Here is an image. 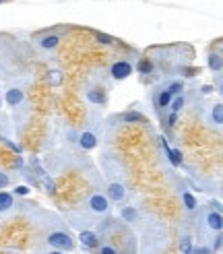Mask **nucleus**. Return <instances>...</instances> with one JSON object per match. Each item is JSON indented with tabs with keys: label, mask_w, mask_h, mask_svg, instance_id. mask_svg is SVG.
Wrapping results in <instances>:
<instances>
[{
	"label": "nucleus",
	"mask_w": 223,
	"mask_h": 254,
	"mask_svg": "<svg viewBox=\"0 0 223 254\" xmlns=\"http://www.w3.org/2000/svg\"><path fill=\"white\" fill-rule=\"evenodd\" d=\"M27 87H29L27 74L8 79V83L4 87V104L12 112V120H15V124H17V130L23 128V124L27 122L29 112H31L29 99H27Z\"/></svg>",
	"instance_id": "1"
},
{
	"label": "nucleus",
	"mask_w": 223,
	"mask_h": 254,
	"mask_svg": "<svg viewBox=\"0 0 223 254\" xmlns=\"http://www.w3.org/2000/svg\"><path fill=\"white\" fill-rule=\"evenodd\" d=\"M192 223H194L198 244H211V240L217 234H223V213L215 211L209 202L198 207Z\"/></svg>",
	"instance_id": "2"
},
{
	"label": "nucleus",
	"mask_w": 223,
	"mask_h": 254,
	"mask_svg": "<svg viewBox=\"0 0 223 254\" xmlns=\"http://www.w3.org/2000/svg\"><path fill=\"white\" fill-rule=\"evenodd\" d=\"M21 50L19 44L12 35L8 33H0V77H23L25 72L19 70L21 64Z\"/></svg>",
	"instance_id": "3"
},
{
	"label": "nucleus",
	"mask_w": 223,
	"mask_h": 254,
	"mask_svg": "<svg viewBox=\"0 0 223 254\" xmlns=\"http://www.w3.org/2000/svg\"><path fill=\"white\" fill-rule=\"evenodd\" d=\"M141 254H161L167 244V232L157 219L141 221Z\"/></svg>",
	"instance_id": "4"
},
{
	"label": "nucleus",
	"mask_w": 223,
	"mask_h": 254,
	"mask_svg": "<svg viewBox=\"0 0 223 254\" xmlns=\"http://www.w3.org/2000/svg\"><path fill=\"white\" fill-rule=\"evenodd\" d=\"M66 33H68V27H50V29L35 31L31 35V48L35 50V54L50 56L60 48L62 42H64Z\"/></svg>",
	"instance_id": "5"
},
{
	"label": "nucleus",
	"mask_w": 223,
	"mask_h": 254,
	"mask_svg": "<svg viewBox=\"0 0 223 254\" xmlns=\"http://www.w3.org/2000/svg\"><path fill=\"white\" fill-rule=\"evenodd\" d=\"M79 209L83 213H87L89 217L99 223L104 217H108V215H112V209H114V205L110 202V198L106 196L104 190H93V192H89L85 196V200L79 205Z\"/></svg>",
	"instance_id": "6"
},
{
	"label": "nucleus",
	"mask_w": 223,
	"mask_h": 254,
	"mask_svg": "<svg viewBox=\"0 0 223 254\" xmlns=\"http://www.w3.org/2000/svg\"><path fill=\"white\" fill-rule=\"evenodd\" d=\"M99 138H102V124L97 120H89L85 124V128L79 130V143H77V149H81L83 153L87 151H93L97 145H99Z\"/></svg>",
	"instance_id": "7"
},
{
	"label": "nucleus",
	"mask_w": 223,
	"mask_h": 254,
	"mask_svg": "<svg viewBox=\"0 0 223 254\" xmlns=\"http://www.w3.org/2000/svg\"><path fill=\"white\" fill-rule=\"evenodd\" d=\"M176 190H178V196H180V202H182V211H184L186 221H192V219H194V215H196V211H198V207H201V205H198L196 196L190 192L188 188H186V184H184L182 180H178Z\"/></svg>",
	"instance_id": "8"
},
{
	"label": "nucleus",
	"mask_w": 223,
	"mask_h": 254,
	"mask_svg": "<svg viewBox=\"0 0 223 254\" xmlns=\"http://www.w3.org/2000/svg\"><path fill=\"white\" fill-rule=\"evenodd\" d=\"M203 122L209 126L211 130L223 134V101H215V104H211V106L205 110Z\"/></svg>",
	"instance_id": "9"
},
{
	"label": "nucleus",
	"mask_w": 223,
	"mask_h": 254,
	"mask_svg": "<svg viewBox=\"0 0 223 254\" xmlns=\"http://www.w3.org/2000/svg\"><path fill=\"white\" fill-rule=\"evenodd\" d=\"M149 97H151V104H153L155 114H157L159 118H164L166 114H167V110H169V104H171V99H173V97H171L161 85L153 87V89H151V93H149Z\"/></svg>",
	"instance_id": "10"
},
{
	"label": "nucleus",
	"mask_w": 223,
	"mask_h": 254,
	"mask_svg": "<svg viewBox=\"0 0 223 254\" xmlns=\"http://www.w3.org/2000/svg\"><path fill=\"white\" fill-rule=\"evenodd\" d=\"M106 196L110 198L112 205H124L128 200V186L126 182H118V180H108L106 188H104Z\"/></svg>",
	"instance_id": "11"
},
{
	"label": "nucleus",
	"mask_w": 223,
	"mask_h": 254,
	"mask_svg": "<svg viewBox=\"0 0 223 254\" xmlns=\"http://www.w3.org/2000/svg\"><path fill=\"white\" fill-rule=\"evenodd\" d=\"M118 217L126 223L128 227H139L141 221L145 219L143 217V211L139 207H134V205H120L118 209Z\"/></svg>",
	"instance_id": "12"
},
{
	"label": "nucleus",
	"mask_w": 223,
	"mask_h": 254,
	"mask_svg": "<svg viewBox=\"0 0 223 254\" xmlns=\"http://www.w3.org/2000/svg\"><path fill=\"white\" fill-rule=\"evenodd\" d=\"M132 72H134V66H132V62H128V60H116V62H112V66H110V77L114 81L128 79Z\"/></svg>",
	"instance_id": "13"
},
{
	"label": "nucleus",
	"mask_w": 223,
	"mask_h": 254,
	"mask_svg": "<svg viewBox=\"0 0 223 254\" xmlns=\"http://www.w3.org/2000/svg\"><path fill=\"white\" fill-rule=\"evenodd\" d=\"M85 99L89 101V104L97 106V108H104L108 104V93L104 87H87L85 89Z\"/></svg>",
	"instance_id": "14"
},
{
	"label": "nucleus",
	"mask_w": 223,
	"mask_h": 254,
	"mask_svg": "<svg viewBox=\"0 0 223 254\" xmlns=\"http://www.w3.org/2000/svg\"><path fill=\"white\" fill-rule=\"evenodd\" d=\"M79 242L87 250H95L99 246V242H102V236L95 230H83V232H79Z\"/></svg>",
	"instance_id": "15"
},
{
	"label": "nucleus",
	"mask_w": 223,
	"mask_h": 254,
	"mask_svg": "<svg viewBox=\"0 0 223 254\" xmlns=\"http://www.w3.org/2000/svg\"><path fill=\"white\" fill-rule=\"evenodd\" d=\"M161 87H164L171 97H176V95H180V93L186 91V81L184 79H178V77H171V79H166L164 83H161Z\"/></svg>",
	"instance_id": "16"
},
{
	"label": "nucleus",
	"mask_w": 223,
	"mask_h": 254,
	"mask_svg": "<svg viewBox=\"0 0 223 254\" xmlns=\"http://www.w3.org/2000/svg\"><path fill=\"white\" fill-rule=\"evenodd\" d=\"M207 66L213 74L223 72V54L219 52H207Z\"/></svg>",
	"instance_id": "17"
},
{
	"label": "nucleus",
	"mask_w": 223,
	"mask_h": 254,
	"mask_svg": "<svg viewBox=\"0 0 223 254\" xmlns=\"http://www.w3.org/2000/svg\"><path fill=\"white\" fill-rule=\"evenodd\" d=\"M17 200H15V194L12 192H6V190H0V215H6L15 209Z\"/></svg>",
	"instance_id": "18"
},
{
	"label": "nucleus",
	"mask_w": 223,
	"mask_h": 254,
	"mask_svg": "<svg viewBox=\"0 0 223 254\" xmlns=\"http://www.w3.org/2000/svg\"><path fill=\"white\" fill-rule=\"evenodd\" d=\"M46 81L50 87L58 89V87H62V83H64V72H62V68H50L46 72Z\"/></svg>",
	"instance_id": "19"
},
{
	"label": "nucleus",
	"mask_w": 223,
	"mask_h": 254,
	"mask_svg": "<svg viewBox=\"0 0 223 254\" xmlns=\"http://www.w3.org/2000/svg\"><path fill=\"white\" fill-rule=\"evenodd\" d=\"M192 248H194L192 232L182 230V234H180V254H192Z\"/></svg>",
	"instance_id": "20"
},
{
	"label": "nucleus",
	"mask_w": 223,
	"mask_h": 254,
	"mask_svg": "<svg viewBox=\"0 0 223 254\" xmlns=\"http://www.w3.org/2000/svg\"><path fill=\"white\" fill-rule=\"evenodd\" d=\"M186 104H188V95L186 93H180V95H176L171 99V104H169V110L167 112H171V114H180L184 108H186Z\"/></svg>",
	"instance_id": "21"
},
{
	"label": "nucleus",
	"mask_w": 223,
	"mask_h": 254,
	"mask_svg": "<svg viewBox=\"0 0 223 254\" xmlns=\"http://www.w3.org/2000/svg\"><path fill=\"white\" fill-rule=\"evenodd\" d=\"M95 254H120V250L112 242H108L106 238H102V242H99V246L95 248Z\"/></svg>",
	"instance_id": "22"
},
{
	"label": "nucleus",
	"mask_w": 223,
	"mask_h": 254,
	"mask_svg": "<svg viewBox=\"0 0 223 254\" xmlns=\"http://www.w3.org/2000/svg\"><path fill=\"white\" fill-rule=\"evenodd\" d=\"M122 118H124V122H130V124H145V122H147V118L143 116V114L134 112V110L124 112V114H122Z\"/></svg>",
	"instance_id": "23"
},
{
	"label": "nucleus",
	"mask_w": 223,
	"mask_h": 254,
	"mask_svg": "<svg viewBox=\"0 0 223 254\" xmlns=\"http://www.w3.org/2000/svg\"><path fill=\"white\" fill-rule=\"evenodd\" d=\"M178 116H180V114H171V112H167L166 116H164V128H166V130H171L173 126H176V122H178Z\"/></svg>",
	"instance_id": "24"
},
{
	"label": "nucleus",
	"mask_w": 223,
	"mask_h": 254,
	"mask_svg": "<svg viewBox=\"0 0 223 254\" xmlns=\"http://www.w3.org/2000/svg\"><path fill=\"white\" fill-rule=\"evenodd\" d=\"M12 182H15V176H12L10 172L0 170V188H8Z\"/></svg>",
	"instance_id": "25"
},
{
	"label": "nucleus",
	"mask_w": 223,
	"mask_h": 254,
	"mask_svg": "<svg viewBox=\"0 0 223 254\" xmlns=\"http://www.w3.org/2000/svg\"><path fill=\"white\" fill-rule=\"evenodd\" d=\"M93 33V37H97V42L99 44H104V46H112V44H116V40L112 35H106V33H102V31H91Z\"/></svg>",
	"instance_id": "26"
},
{
	"label": "nucleus",
	"mask_w": 223,
	"mask_h": 254,
	"mask_svg": "<svg viewBox=\"0 0 223 254\" xmlns=\"http://www.w3.org/2000/svg\"><path fill=\"white\" fill-rule=\"evenodd\" d=\"M213 89L219 93V97L223 99V72L221 74H213Z\"/></svg>",
	"instance_id": "27"
},
{
	"label": "nucleus",
	"mask_w": 223,
	"mask_h": 254,
	"mask_svg": "<svg viewBox=\"0 0 223 254\" xmlns=\"http://www.w3.org/2000/svg\"><path fill=\"white\" fill-rule=\"evenodd\" d=\"M192 254H213V248H211L209 244H194Z\"/></svg>",
	"instance_id": "28"
},
{
	"label": "nucleus",
	"mask_w": 223,
	"mask_h": 254,
	"mask_svg": "<svg viewBox=\"0 0 223 254\" xmlns=\"http://www.w3.org/2000/svg\"><path fill=\"white\" fill-rule=\"evenodd\" d=\"M29 192H31V188L25 186V184H19V186H15V190H12V194L15 196H27Z\"/></svg>",
	"instance_id": "29"
},
{
	"label": "nucleus",
	"mask_w": 223,
	"mask_h": 254,
	"mask_svg": "<svg viewBox=\"0 0 223 254\" xmlns=\"http://www.w3.org/2000/svg\"><path fill=\"white\" fill-rule=\"evenodd\" d=\"M40 254H68V252H62V250H52V248H44V250H40Z\"/></svg>",
	"instance_id": "30"
},
{
	"label": "nucleus",
	"mask_w": 223,
	"mask_h": 254,
	"mask_svg": "<svg viewBox=\"0 0 223 254\" xmlns=\"http://www.w3.org/2000/svg\"><path fill=\"white\" fill-rule=\"evenodd\" d=\"M209 205H211V207H213L215 211L223 213V207H221V202H219V200H209Z\"/></svg>",
	"instance_id": "31"
},
{
	"label": "nucleus",
	"mask_w": 223,
	"mask_h": 254,
	"mask_svg": "<svg viewBox=\"0 0 223 254\" xmlns=\"http://www.w3.org/2000/svg\"><path fill=\"white\" fill-rule=\"evenodd\" d=\"M2 104H4V99H2V95H0V112H2Z\"/></svg>",
	"instance_id": "32"
},
{
	"label": "nucleus",
	"mask_w": 223,
	"mask_h": 254,
	"mask_svg": "<svg viewBox=\"0 0 223 254\" xmlns=\"http://www.w3.org/2000/svg\"><path fill=\"white\" fill-rule=\"evenodd\" d=\"M221 196H223V190H221Z\"/></svg>",
	"instance_id": "33"
},
{
	"label": "nucleus",
	"mask_w": 223,
	"mask_h": 254,
	"mask_svg": "<svg viewBox=\"0 0 223 254\" xmlns=\"http://www.w3.org/2000/svg\"><path fill=\"white\" fill-rule=\"evenodd\" d=\"M221 252H223V248H221Z\"/></svg>",
	"instance_id": "34"
},
{
	"label": "nucleus",
	"mask_w": 223,
	"mask_h": 254,
	"mask_svg": "<svg viewBox=\"0 0 223 254\" xmlns=\"http://www.w3.org/2000/svg\"><path fill=\"white\" fill-rule=\"evenodd\" d=\"M0 2H2V0H0Z\"/></svg>",
	"instance_id": "35"
}]
</instances>
